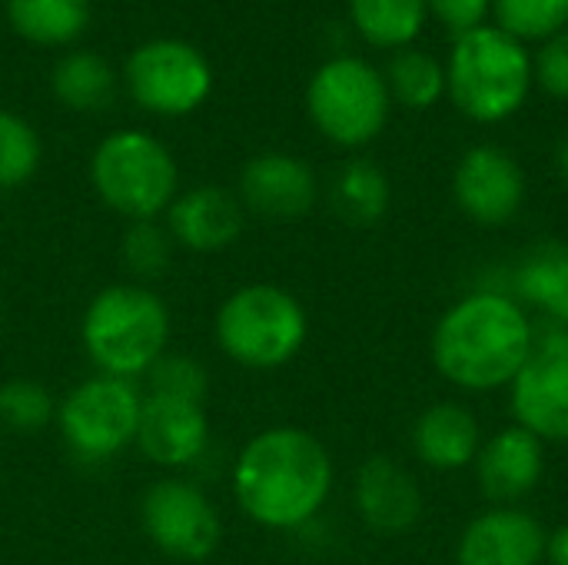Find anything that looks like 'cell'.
Returning a JSON list of instances; mask_svg holds the SVG:
<instances>
[{
    "label": "cell",
    "instance_id": "obj_23",
    "mask_svg": "<svg viewBox=\"0 0 568 565\" xmlns=\"http://www.w3.org/2000/svg\"><path fill=\"white\" fill-rule=\"evenodd\" d=\"M50 87H53V97L63 107L80 110V113H93V110L110 107L113 90H116V77H113V67L103 57L77 50V53H67L53 67Z\"/></svg>",
    "mask_w": 568,
    "mask_h": 565
},
{
    "label": "cell",
    "instance_id": "obj_5",
    "mask_svg": "<svg viewBox=\"0 0 568 565\" xmlns=\"http://www.w3.org/2000/svg\"><path fill=\"white\" fill-rule=\"evenodd\" d=\"M310 336L303 303L276 283H250L233 290L216 313L220 350L246 370L286 366Z\"/></svg>",
    "mask_w": 568,
    "mask_h": 565
},
{
    "label": "cell",
    "instance_id": "obj_3",
    "mask_svg": "<svg viewBox=\"0 0 568 565\" xmlns=\"http://www.w3.org/2000/svg\"><path fill=\"white\" fill-rule=\"evenodd\" d=\"M80 340L103 376L130 380L163 356L170 340V310L146 286L116 283L90 300Z\"/></svg>",
    "mask_w": 568,
    "mask_h": 565
},
{
    "label": "cell",
    "instance_id": "obj_35",
    "mask_svg": "<svg viewBox=\"0 0 568 565\" xmlns=\"http://www.w3.org/2000/svg\"><path fill=\"white\" fill-rule=\"evenodd\" d=\"M0 310H3V303H0Z\"/></svg>",
    "mask_w": 568,
    "mask_h": 565
},
{
    "label": "cell",
    "instance_id": "obj_33",
    "mask_svg": "<svg viewBox=\"0 0 568 565\" xmlns=\"http://www.w3.org/2000/svg\"><path fill=\"white\" fill-rule=\"evenodd\" d=\"M546 563L568 565V523L549 533V539H546Z\"/></svg>",
    "mask_w": 568,
    "mask_h": 565
},
{
    "label": "cell",
    "instance_id": "obj_4",
    "mask_svg": "<svg viewBox=\"0 0 568 565\" xmlns=\"http://www.w3.org/2000/svg\"><path fill=\"white\" fill-rule=\"evenodd\" d=\"M529 87L532 57L526 43L489 23L456 37V47L446 63V90L469 120H509L526 103Z\"/></svg>",
    "mask_w": 568,
    "mask_h": 565
},
{
    "label": "cell",
    "instance_id": "obj_12",
    "mask_svg": "<svg viewBox=\"0 0 568 565\" xmlns=\"http://www.w3.org/2000/svg\"><path fill=\"white\" fill-rule=\"evenodd\" d=\"M453 200L473 223L499 230L513 223L526 203V173L503 147L479 143L456 163Z\"/></svg>",
    "mask_w": 568,
    "mask_h": 565
},
{
    "label": "cell",
    "instance_id": "obj_24",
    "mask_svg": "<svg viewBox=\"0 0 568 565\" xmlns=\"http://www.w3.org/2000/svg\"><path fill=\"white\" fill-rule=\"evenodd\" d=\"M349 17L356 30L373 47H409L429 17L426 0H349Z\"/></svg>",
    "mask_w": 568,
    "mask_h": 565
},
{
    "label": "cell",
    "instance_id": "obj_16",
    "mask_svg": "<svg viewBox=\"0 0 568 565\" xmlns=\"http://www.w3.org/2000/svg\"><path fill=\"white\" fill-rule=\"evenodd\" d=\"M359 519L379 536H403L423 519V490L409 470L389 456H369L353 486Z\"/></svg>",
    "mask_w": 568,
    "mask_h": 565
},
{
    "label": "cell",
    "instance_id": "obj_9",
    "mask_svg": "<svg viewBox=\"0 0 568 565\" xmlns=\"http://www.w3.org/2000/svg\"><path fill=\"white\" fill-rule=\"evenodd\" d=\"M126 87L143 110L183 117L210 97L213 70L206 57L183 40H150L130 53Z\"/></svg>",
    "mask_w": 568,
    "mask_h": 565
},
{
    "label": "cell",
    "instance_id": "obj_2",
    "mask_svg": "<svg viewBox=\"0 0 568 565\" xmlns=\"http://www.w3.org/2000/svg\"><path fill=\"white\" fill-rule=\"evenodd\" d=\"M329 450L300 426L256 433L233 466V496L240 509L266 529H300L326 506L333 493Z\"/></svg>",
    "mask_w": 568,
    "mask_h": 565
},
{
    "label": "cell",
    "instance_id": "obj_28",
    "mask_svg": "<svg viewBox=\"0 0 568 565\" xmlns=\"http://www.w3.org/2000/svg\"><path fill=\"white\" fill-rule=\"evenodd\" d=\"M40 167V137L37 130L10 113L0 110V190L23 186Z\"/></svg>",
    "mask_w": 568,
    "mask_h": 565
},
{
    "label": "cell",
    "instance_id": "obj_17",
    "mask_svg": "<svg viewBox=\"0 0 568 565\" xmlns=\"http://www.w3.org/2000/svg\"><path fill=\"white\" fill-rule=\"evenodd\" d=\"M136 446L150 463L166 466V470L196 463L210 446L206 410L196 403H183V400L146 396L140 406Z\"/></svg>",
    "mask_w": 568,
    "mask_h": 565
},
{
    "label": "cell",
    "instance_id": "obj_29",
    "mask_svg": "<svg viewBox=\"0 0 568 565\" xmlns=\"http://www.w3.org/2000/svg\"><path fill=\"white\" fill-rule=\"evenodd\" d=\"M146 386H150V396H166V400H183V403L203 406L206 393H210V376H206L203 363H196L193 356L163 353L146 370Z\"/></svg>",
    "mask_w": 568,
    "mask_h": 565
},
{
    "label": "cell",
    "instance_id": "obj_7",
    "mask_svg": "<svg viewBox=\"0 0 568 565\" xmlns=\"http://www.w3.org/2000/svg\"><path fill=\"white\" fill-rule=\"evenodd\" d=\"M389 107L386 77L359 57L326 60L306 87L310 120L329 143L346 150L373 143L389 120Z\"/></svg>",
    "mask_w": 568,
    "mask_h": 565
},
{
    "label": "cell",
    "instance_id": "obj_20",
    "mask_svg": "<svg viewBox=\"0 0 568 565\" xmlns=\"http://www.w3.org/2000/svg\"><path fill=\"white\" fill-rule=\"evenodd\" d=\"M509 293L552 320V326L568 330V243L539 240L513 266Z\"/></svg>",
    "mask_w": 568,
    "mask_h": 565
},
{
    "label": "cell",
    "instance_id": "obj_18",
    "mask_svg": "<svg viewBox=\"0 0 568 565\" xmlns=\"http://www.w3.org/2000/svg\"><path fill=\"white\" fill-rule=\"evenodd\" d=\"M246 210L236 193L223 186H193L166 206V230L173 243L193 253H220L240 240Z\"/></svg>",
    "mask_w": 568,
    "mask_h": 565
},
{
    "label": "cell",
    "instance_id": "obj_25",
    "mask_svg": "<svg viewBox=\"0 0 568 565\" xmlns=\"http://www.w3.org/2000/svg\"><path fill=\"white\" fill-rule=\"evenodd\" d=\"M386 90L409 110H429L446 93V67L426 50L403 47L386 67Z\"/></svg>",
    "mask_w": 568,
    "mask_h": 565
},
{
    "label": "cell",
    "instance_id": "obj_31",
    "mask_svg": "<svg viewBox=\"0 0 568 565\" xmlns=\"http://www.w3.org/2000/svg\"><path fill=\"white\" fill-rule=\"evenodd\" d=\"M532 80L556 100H568V30L549 37L532 57Z\"/></svg>",
    "mask_w": 568,
    "mask_h": 565
},
{
    "label": "cell",
    "instance_id": "obj_26",
    "mask_svg": "<svg viewBox=\"0 0 568 565\" xmlns=\"http://www.w3.org/2000/svg\"><path fill=\"white\" fill-rule=\"evenodd\" d=\"M57 416V403L50 390L37 380L13 376L0 386V426L20 436H33L47 430Z\"/></svg>",
    "mask_w": 568,
    "mask_h": 565
},
{
    "label": "cell",
    "instance_id": "obj_10",
    "mask_svg": "<svg viewBox=\"0 0 568 565\" xmlns=\"http://www.w3.org/2000/svg\"><path fill=\"white\" fill-rule=\"evenodd\" d=\"M140 519L150 543L170 559L203 563L216 553L223 523L210 496L186 480H160L143 493Z\"/></svg>",
    "mask_w": 568,
    "mask_h": 565
},
{
    "label": "cell",
    "instance_id": "obj_22",
    "mask_svg": "<svg viewBox=\"0 0 568 565\" xmlns=\"http://www.w3.org/2000/svg\"><path fill=\"white\" fill-rule=\"evenodd\" d=\"M7 20L23 40L60 47L87 30L90 0H7Z\"/></svg>",
    "mask_w": 568,
    "mask_h": 565
},
{
    "label": "cell",
    "instance_id": "obj_13",
    "mask_svg": "<svg viewBox=\"0 0 568 565\" xmlns=\"http://www.w3.org/2000/svg\"><path fill=\"white\" fill-rule=\"evenodd\" d=\"M320 196L316 173L293 153H260L240 173V203L260 220H303Z\"/></svg>",
    "mask_w": 568,
    "mask_h": 565
},
{
    "label": "cell",
    "instance_id": "obj_6",
    "mask_svg": "<svg viewBox=\"0 0 568 565\" xmlns=\"http://www.w3.org/2000/svg\"><path fill=\"white\" fill-rule=\"evenodd\" d=\"M97 196L120 216L153 220L176 196V163L170 150L143 130L110 133L90 160Z\"/></svg>",
    "mask_w": 568,
    "mask_h": 565
},
{
    "label": "cell",
    "instance_id": "obj_8",
    "mask_svg": "<svg viewBox=\"0 0 568 565\" xmlns=\"http://www.w3.org/2000/svg\"><path fill=\"white\" fill-rule=\"evenodd\" d=\"M143 396L130 380L90 376L57 406V423L80 460H110L136 443Z\"/></svg>",
    "mask_w": 568,
    "mask_h": 565
},
{
    "label": "cell",
    "instance_id": "obj_32",
    "mask_svg": "<svg viewBox=\"0 0 568 565\" xmlns=\"http://www.w3.org/2000/svg\"><path fill=\"white\" fill-rule=\"evenodd\" d=\"M426 7L449 30L466 33V30H476V27L486 23V17L493 10V0H426Z\"/></svg>",
    "mask_w": 568,
    "mask_h": 565
},
{
    "label": "cell",
    "instance_id": "obj_19",
    "mask_svg": "<svg viewBox=\"0 0 568 565\" xmlns=\"http://www.w3.org/2000/svg\"><path fill=\"white\" fill-rule=\"evenodd\" d=\"M409 443L423 466L436 473H459L476 463L483 446V426L469 406L439 400L416 416Z\"/></svg>",
    "mask_w": 568,
    "mask_h": 565
},
{
    "label": "cell",
    "instance_id": "obj_30",
    "mask_svg": "<svg viewBox=\"0 0 568 565\" xmlns=\"http://www.w3.org/2000/svg\"><path fill=\"white\" fill-rule=\"evenodd\" d=\"M170 250H173L170 230L153 220H133L120 243L123 266L140 280L163 276V270L170 266Z\"/></svg>",
    "mask_w": 568,
    "mask_h": 565
},
{
    "label": "cell",
    "instance_id": "obj_15",
    "mask_svg": "<svg viewBox=\"0 0 568 565\" xmlns=\"http://www.w3.org/2000/svg\"><path fill=\"white\" fill-rule=\"evenodd\" d=\"M549 533L519 506L479 513L456 543V565H542Z\"/></svg>",
    "mask_w": 568,
    "mask_h": 565
},
{
    "label": "cell",
    "instance_id": "obj_11",
    "mask_svg": "<svg viewBox=\"0 0 568 565\" xmlns=\"http://www.w3.org/2000/svg\"><path fill=\"white\" fill-rule=\"evenodd\" d=\"M516 426L542 443H568V330L549 326L509 386Z\"/></svg>",
    "mask_w": 568,
    "mask_h": 565
},
{
    "label": "cell",
    "instance_id": "obj_1",
    "mask_svg": "<svg viewBox=\"0 0 568 565\" xmlns=\"http://www.w3.org/2000/svg\"><path fill=\"white\" fill-rule=\"evenodd\" d=\"M536 326L509 290L483 286L456 300L433 326L429 356L463 393L509 390L536 346Z\"/></svg>",
    "mask_w": 568,
    "mask_h": 565
},
{
    "label": "cell",
    "instance_id": "obj_21",
    "mask_svg": "<svg viewBox=\"0 0 568 565\" xmlns=\"http://www.w3.org/2000/svg\"><path fill=\"white\" fill-rule=\"evenodd\" d=\"M393 200L386 173L373 160H349L329 183V203L349 226H373L386 216Z\"/></svg>",
    "mask_w": 568,
    "mask_h": 565
},
{
    "label": "cell",
    "instance_id": "obj_14",
    "mask_svg": "<svg viewBox=\"0 0 568 565\" xmlns=\"http://www.w3.org/2000/svg\"><path fill=\"white\" fill-rule=\"evenodd\" d=\"M473 466L476 483L493 506H519L546 476V443L513 423L483 440Z\"/></svg>",
    "mask_w": 568,
    "mask_h": 565
},
{
    "label": "cell",
    "instance_id": "obj_34",
    "mask_svg": "<svg viewBox=\"0 0 568 565\" xmlns=\"http://www.w3.org/2000/svg\"><path fill=\"white\" fill-rule=\"evenodd\" d=\"M556 170H559V180L566 183L568 190V137L559 143V153H556Z\"/></svg>",
    "mask_w": 568,
    "mask_h": 565
},
{
    "label": "cell",
    "instance_id": "obj_27",
    "mask_svg": "<svg viewBox=\"0 0 568 565\" xmlns=\"http://www.w3.org/2000/svg\"><path fill=\"white\" fill-rule=\"evenodd\" d=\"M496 27L519 43L549 40L568 27V0H493Z\"/></svg>",
    "mask_w": 568,
    "mask_h": 565
}]
</instances>
